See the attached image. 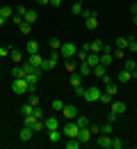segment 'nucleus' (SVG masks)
Returning <instances> with one entry per match:
<instances>
[{"mask_svg":"<svg viewBox=\"0 0 137 149\" xmlns=\"http://www.w3.org/2000/svg\"><path fill=\"white\" fill-rule=\"evenodd\" d=\"M78 131H80V126L76 124V119H66V124L62 126L64 138H78Z\"/></svg>","mask_w":137,"mask_h":149,"instance_id":"obj_1","label":"nucleus"},{"mask_svg":"<svg viewBox=\"0 0 137 149\" xmlns=\"http://www.w3.org/2000/svg\"><path fill=\"white\" fill-rule=\"evenodd\" d=\"M12 90H14V94H25V92H30V85H28L25 78H14L12 80Z\"/></svg>","mask_w":137,"mask_h":149,"instance_id":"obj_2","label":"nucleus"},{"mask_svg":"<svg viewBox=\"0 0 137 149\" xmlns=\"http://www.w3.org/2000/svg\"><path fill=\"white\" fill-rule=\"evenodd\" d=\"M76 53H78V46H76V44H71V41L62 44V48H59V55H62V57H66V60L76 57Z\"/></svg>","mask_w":137,"mask_h":149,"instance_id":"obj_3","label":"nucleus"},{"mask_svg":"<svg viewBox=\"0 0 137 149\" xmlns=\"http://www.w3.org/2000/svg\"><path fill=\"white\" fill-rule=\"evenodd\" d=\"M101 92L103 90H98V87H87V92H85V101H89V103H94L101 99Z\"/></svg>","mask_w":137,"mask_h":149,"instance_id":"obj_4","label":"nucleus"},{"mask_svg":"<svg viewBox=\"0 0 137 149\" xmlns=\"http://www.w3.org/2000/svg\"><path fill=\"white\" fill-rule=\"evenodd\" d=\"M62 115H64L66 119H76L80 112H78V108H76V106H71V103H64V108H62Z\"/></svg>","mask_w":137,"mask_h":149,"instance_id":"obj_5","label":"nucleus"},{"mask_svg":"<svg viewBox=\"0 0 137 149\" xmlns=\"http://www.w3.org/2000/svg\"><path fill=\"white\" fill-rule=\"evenodd\" d=\"M92 135H94V133H92V129H89V126H85V129L78 131V140L82 142V145H87V142L92 140Z\"/></svg>","mask_w":137,"mask_h":149,"instance_id":"obj_6","label":"nucleus"},{"mask_svg":"<svg viewBox=\"0 0 137 149\" xmlns=\"http://www.w3.org/2000/svg\"><path fill=\"white\" fill-rule=\"evenodd\" d=\"M98 147H105V149H110L112 147V135H105V133H98Z\"/></svg>","mask_w":137,"mask_h":149,"instance_id":"obj_7","label":"nucleus"},{"mask_svg":"<svg viewBox=\"0 0 137 149\" xmlns=\"http://www.w3.org/2000/svg\"><path fill=\"white\" fill-rule=\"evenodd\" d=\"M110 110L117 112V115H123V112H126V103H123V101H114V99H112V103H110Z\"/></svg>","mask_w":137,"mask_h":149,"instance_id":"obj_8","label":"nucleus"},{"mask_svg":"<svg viewBox=\"0 0 137 149\" xmlns=\"http://www.w3.org/2000/svg\"><path fill=\"white\" fill-rule=\"evenodd\" d=\"M43 124H46V131H57L59 129V119L57 117H48V119H43Z\"/></svg>","mask_w":137,"mask_h":149,"instance_id":"obj_9","label":"nucleus"},{"mask_svg":"<svg viewBox=\"0 0 137 149\" xmlns=\"http://www.w3.org/2000/svg\"><path fill=\"white\" fill-rule=\"evenodd\" d=\"M41 62H43V57H41L39 53H32V55H28V64H32L34 69H39Z\"/></svg>","mask_w":137,"mask_h":149,"instance_id":"obj_10","label":"nucleus"},{"mask_svg":"<svg viewBox=\"0 0 137 149\" xmlns=\"http://www.w3.org/2000/svg\"><path fill=\"white\" fill-rule=\"evenodd\" d=\"M92 69L96 67V64H101V53H87V60H85Z\"/></svg>","mask_w":137,"mask_h":149,"instance_id":"obj_11","label":"nucleus"},{"mask_svg":"<svg viewBox=\"0 0 137 149\" xmlns=\"http://www.w3.org/2000/svg\"><path fill=\"white\" fill-rule=\"evenodd\" d=\"M85 23H87V30H96V28H98V14H96V12H92V16L85 19Z\"/></svg>","mask_w":137,"mask_h":149,"instance_id":"obj_12","label":"nucleus"},{"mask_svg":"<svg viewBox=\"0 0 137 149\" xmlns=\"http://www.w3.org/2000/svg\"><path fill=\"white\" fill-rule=\"evenodd\" d=\"M82 78H85V76L80 74H76V71H73V74H71V78H69V83H71V87H73V90H76V87H80V85H82Z\"/></svg>","mask_w":137,"mask_h":149,"instance_id":"obj_13","label":"nucleus"},{"mask_svg":"<svg viewBox=\"0 0 137 149\" xmlns=\"http://www.w3.org/2000/svg\"><path fill=\"white\" fill-rule=\"evenodd\" d=\"M48 138H50V142H53V145H57V142H62L64 133H62V129H57V131H48Z\"/></svg>","mask_w":137,"mask_h":149,"instance_id":"obj_14","label":"nucleus"},{"mask_svg":"<svg viewBox=\"0 0 137 149\" xmlns=\"http://www.w3.org/2000/svg\"><path fill=\"white\" fill-rule=\"evenodd\" d=\"M117 80H119V83H130V80H133V71L121 69V71H119V76H117Z\"/></svg>","mask_w":137,"mask_h":149,"instance_id":"obj_15","label":"nucleus"},{"mask_svg":"<svg viewBox=\"0 0 137 149\" xmlns=\"http://www.w3.org/2000/svg\"><path fill=\"white\" fill-rule=\"evenodd\" d=\"M32 133H34V129H30V126H23L19 133V138L23 140V142H28V140H32Z\"/></svg>","mask_w":137,"mask_h":149,"instance_id":"obj_16","label":"nucleus"},{"mask_svg":"<svg viewBox=\"0 0 137 149\" xmlns=\"http://www.w3.org/2000/svg\"><path fill=\"white\" fill-rule=\"evenodd\" d=\"M37 19H39V14H37L34 9H28V12H25V16H23V21H25V23H30V25H32Z\"/></svg>","mask_w":137,"mask_h":149,"instance_id":"obj_17","label":"nucleus"},{"mask_svg":"<svg viewBox=\"0 0 137 149\" xmlns=\"http://www.w3.org/2000/svg\"><path fill=\"white\" fill-rule=\"evenodd\" d=\"M114 48L128 51V37H117V39H114Z\"/></svg>","mask_w":137,"mask_h":149,"instance_id":"obj_18","label":"nucleus"},{"mask_svg":"<svg viewBox=\"0 0 137 149\" xmlns=\"http://www.w3.org/2000/svg\"><path fill=\"white\" fill-rule=\"evenodd\" d=\"M103 51V41L101 39H94L92 44H89V53H101Z\"/></svg>","mask_w":137,"mask_h":149,"instance_id":"obj_19","label":"nucleus"},{"mask_svg":"<svg viewBox=\"0 0 137 149\" xmlns=\"http://www.w3.org/2000/svg\"><path fill=\"white\" fill-rule=\"evenodd\" d=\"M0 16H2V19H12V16H14V9H12L9 5H2V7H0Z\"/></svg>","mask_w":137,"mask_h":149,"instance_id":"obj_20","label":"nucleus"},{"mask_svg":"<svg viewBox=\"0 0 137 149\" xmlns=\"http://www.w3.org/2000/svg\"><path fill=\"white\" fill-rule=\"evenodd\" d=\"M25 51H28V55H32V53H39V41H28V46H25Z\"/></svg>","mask_w":137,"mask_h":149,"instance_id":"obj_21","label":"nucleus"},{"mask_svg":"<svg viewBox=\"0 0 137 149\" xmlns=\"http://www.w3.org/2000/svg\"><path fill=\"white\" fill-rule=\"evenodd\" d=\"M64 69H66V74H73V71H78V62H76V60L71 57V60H66Z\"/></svg>","mask_w":137,"mask_h":149,"instance_id":"obj_22","label":"nucleus"},{"mask_svg":"<svg viewBox=\"0 0 137 149\" xmlns=\"http://www.w3.org/2000/svg\"><path fill=\"white\" fill-rule=\"evenodd\" d=\"M80 147H82V142L78 138H66V149H80Z\"/></svg>","mask_w":137,"mask_h":149,"instance_id":"obj_23","label":"nucleus"},{"mask_svg":"<svg viewBox=\"0 0 137 149\" xmlns=\"http://www.w3.org/2000/svg\"><path fill=\"white\" fill-rule=\"evenodd\" d=\"M92 74L96 76V78H105V67H103V64H96V67H94V69H92Z\"/></svg>","mask_w":137,"mask_h":149,"instance_id":"obj_24","label":"nucleus"},{"mask_svg":"<svg viewBox=\"0 0 137 149\" xmlns=\"http://www.w3.org/2000/svg\"><path fill=\"white\" fill-rule=\"evenodd\" d=\"M112 62H114V57L110 55V53H101V64H103V67H110Z\"/></svg>","mask_w":137,"mask_h":149,"instance_id":"obj_25","label":"nucleus"},{"mask_svg":"<svg viewBox=\"0 0 137 149\" xmlns=\"http://www.w3.org/2000/svg\"><path fill=\"white\" fill-rule=\"evenodd\" d=\"M123 69H128V71H135L137 69V62L133 57H128V60H123Z\"/></svg>","mask_w":137,"mask_h":149,"instance_id":"obj_26","label":"nucleus"},{"mask_svg":"<svg viewBox=\"0 0 137 149\" xmlns=\"http://www.w3.org/2000/svg\"><path fill=\"white\" fill-rule=\"evenodd\" d=\"M78 71L82 76H89V74H92V67H89L87 62H80V64H78Z\"/></svg>","mask_w":137,"mask_h":149,"instance_id":"obj_27","label":"nucleus"},{"mask_svg":"<svg viewBox=\"0 0 137 149\" xmlns=\"http://www.w3.org/2000/svg\"><path fill=\"white\" fill-rule=\"evenodd\" d=\"M9 57H12L14 62H21V60H23V51H19V48H12V53H9Z\"/></svg>","mask_w":137,"mask_h":149,"instance_id":"obj_28","label":"nucleus"},{"mask_svg":"<svg viewBox=\"0 0 137 149\" xmlns=\"http://www.w3.org/2000/svg\"><path fill=\"white\" fill-rule=\"evenodd\" d=\"M76 124H78L80 129H85V126H89V119H87L85 115H78V117H76Z\"/></svg>","mask_w":137,"mask_h":149,"instance_id":"obj_29","label":"nucleus"},{"mask_svg":"<svg viewBox=\"0 0 137 149\" xmlns=\"http://www.w3.org/2000/svg\"><path fill=\"white\" fill-rule=\"evenodd\" d=\"M34 122H37V117H34V115H25L23 126H30V129H32V126H34Z\"/></svg>","mask_w":137,"mask_h":149,"instance_id":"obj_30","label":"nucleus"},{"mask_svg":"<svg viewBox=\"0 0 137 149\" xmlns=\"http://www.w3.org/2000/svg\"><path fill=\"white\" fill-rule=\"evenodd\" d=\"M112 99H114V96H110L107 92H101V99H98V101H101V103H105V106H110V103H112Z\"/></svg>","mask_w":137,"mask_h":149,"instance_id":"obj_31","label":"nucleus"},{"mask_svg":"<svg viewBox=\"0 0 137 149\" xmlns=\"http://www.w3.org/2000/svg\"><path fill=\"white\" fill-rule=\"evenodd\" d=\"M12 76H14V78H25V74H23V67H21V64H16V67L12 69Z\"/></svg>","mask_w":137,"mask_h":149,"instance_id":"obj_32","label":"nucleus"},{"mask_svg":"<svg viewBox=\"0 0 137 149\" xmlns=\"http://www.w3.org/2000/svg\"><path fill=\"white\" fill-rule=\"evenodd\" d=\"M105 92L110 94V96H117L119 90H117V85H114V83H107V85H105Z\"/></svg>","mask_w":137,"mask_h":149,"instance_id":"obj_33","label":"nucleus"},{"mask_svg":"<svg viewBox=\"0 0 137 149\" xmlns=\"http://www.w3.org/2000/svg\"><path fill=\"white\" fill-rule=\"evenodd\" d=\"M21 112H23V117H25V115H32V112H34V106H32V103H25V106H21Z\"/></svg>","mask_w":137,"mask_h":149,"instance_id":"obj_34","label":"nucleus"},{"mask_svg":"<svg viewBox=\"0 0 137 149\" xmlns=\"http://www.w3.org/2000/svg\"><path fill=\"white\" fill-rule=\"evenodd\" d=\"M101 133H105V135H112V133H114V126L107 122V124H103V126H101Z\"/></svg>","mask_w":137,"mask_h":149,"instance_id":"obj_35","label":"nucleus"},{"mask_svg":"<svg viewBox=\"0 0 137 149\" xmlns=\"http://www.w3.org/2000/svg\"><path fill=\"white\" fill-rule=\"evenodd\" d=\"M50 108H53V110H59V112H62V108H64V101H62V99H55V101L50 103Z\"/></svg>","mask_w":137,"mask_h":149,"instance_id":"obj_36","label":"nucleus"},{"mask_svg":"<svg viewBox=\"0 0 137 149\" xmlns=\"http://www.w3.org/2000/svg\"><path fill=\"white\" fill-rule=\"evenodd\" d=\"M50 48H53V51H59V48H62V41H59L57 37H50Z\"/></svg>","mask_w":137,"mask_h":149,"instance_id":"obj_37","label":"nucleus"},{"mask_svg":"<svg viewBox=\"0 0 137 149\" xmlns=\"http://www.w3.org/2000/svg\"><path fill=\"white\" fill-rule=\"evenodd\" d=\"M121 147H123V140L114 135V138H112V147H110V149H121Z\"/></svg>","mask_w":137,"mask_h":149,"instance_id":"obj_38","label":"nucleus"},{"mask_svg":"<svg viewBox=\"0 0 137 149\" xmlns=\"http://www.w3.org/2000/svg\"><path fill=\"white\" fill-rule=\"evenodd\" d=\"M19 30H21V32H23V35H30V30H32V25L23 21V23H21V25H19Z\"/></svg>","mask_w":137,"mask_h":149,"instance_id":"obj_39","label":"nucleus"},{"mask_svg":"<svg viewBox=\"0 0 137 149\" xmlns=\"http://www.w3.org/2000/svg\"><path fill=\"white\" fill-rule=\"evenodd\" d=\"M112 57H114V60H123V57H126V51H121V48H114Z\"/></svg>","mask_w":137,"mask_h":149,"instance_id":"obj_40","label":"nucleus"},{"mask_svg":"<svg viewBox=\"0 0 137 149\" xmlns=\"http://www.w3.org/2000/svg\"><path fill=\"white\" fill-rule=\"evenodd\" d=\"M82 9H85V7H82V2H73V7H71V12H73V14H82Z\"/></svg>","mask_w":137,"mask_h":149,"instance_id":"obj_41","label":"nucleus"},{"mask_svg":"<svg viewBox=\"0 0 137 149\" xmlns=\"http://www.w3.org/2000/svg\"><path fill=\"white\" fill-rule=\"evenodd\" d=\"M76 60H78V62H85V60H87V51H82V48H80L78 53H76Z\"/></svg>","mask_w":137,"mask_h":149,"instance_id":"obj_42","label":"nucleus"},{"mask_svg":"<svg viewBox=\"0 0 137 149\" xmlns=\"http://www.w3.org/2000/svg\"><path fill=\"white\" fill-rule=\"evenodd\" d=\"M28 103H32V106L37 108V106H39V96H37L34 92H30V101H28Z\"/></svg>","mask_w":137,"mask_h":149,"instance_id":"obj_43","label":"nucleus"},{"mask_svg":"<svg viewBox=\"0 0 137 149\" xmlns=\"http://www.w3.org/2000/svg\"><path fill=\"white\" fill-rule=\"evenodd\" d=\"M9 53H12V48H9V46H0V57H7Z\"/></svg>","mask_w":137,"mask_h":149,"instance_id":"obj_44","label":"nucleus"},{"mask_svg":"<svg viewBox=\"0 0 137 149\" xmlns=\"http://www.w3.org/2000/svg\"><path fill=\"white\" fill-rule=\"evenodd\" d=\"M25 12H28L25 5H19V7H16V16H25Z\"/></svg>","mask_w":137,"mask_h":149,"instance_id":"obj_45","label":"nucleus"},{"mask_svg":"<svg viewBox=\"0 0 137 149\" xmlns=\"http://www.w3.org/2000/svg\"><path fill=\"white\" fill-rule=\"evenodd\" d=\"M117 117H119L117 112H112V110L107 112V122H110V124H114V122H117Z\"/></svg>","mask_w":137,"mask_h":149,"instance_id":"obj_46","label":"nucleus"},{"mask_svg":"<svg viewBox=\"0 0 137 149\" xmlns=\"http://www.w3.org/2000/svg\"><path fill=\"white\" fill-rule=\"evenodd\" d=\"M85 92H87V87H82V85H80V87H76V94H78L80 99H85Z\"/></svg>","mask_w":137,"mask_h":149,"instance_id":"obj_47","label":"nucleus"},{"mask_svg":"<svg viewBox=\"0 0 137 149\" xmlns=\"http://www.w3.org/2000/svg\"><path fill=\"white\" fill-rule=\"evenodd\" d=\"M32 115H34V117H37V119H43V110H39V106H37V108H34V112H32Z\"/></svg>","mask_w":137,"mask_h":149,"instance_id":"obj_48","label":"nucleus"},{"mask_svg":"<svg viewBox=\"0 0 137 149\" xmlns=\"http://www.w3.org/2000/svg\"><path fill=\"white\" fill-rule=\"evenodd\" d=\"M101 53H110V55H112V53H114V48H112V46H107V44H103V51H101Z\"/></svg>","mask_w":137,"mask_h":149,"instance_id":"obj_49","label":"nucleus"},{"mask_svg":"<svg viewBox=\"0 0 137 149\" xmlns=\"http://www.w3.org/2000/svg\"><path fill=\"white\" fill-rule=\"evenodd\" d=\"M130 14H133V16L137 14V2H133V5H130Z\"/></svg>","mask_w":137,"mask_h":149,"instance_id":"obj_50","label":"nucleus"},{"mask_svg":"<svg viewBox=\"0 0 137 149\" xmlns=\"http://www.w3.org/2000/svg\"><path fill=\"white\" fill-rule=\"evenodd\" d=\"M14 23H16V25H21V23H23V16H16V14H14Z\"/></svg>","mask_w":137,"mask_h":149,"instance_id":"obj_51","label":"nucleus"},{"mask_svg":"<svg viewBox=\"0 0 137 149\" xmlns=\"http://www.w3.org/2000/svg\"><path fill=\"white\" fill-rule=\"evenodd\" d=\"M89 129H92V133H94V135H98V133H101V126H89Z\"/></svg>","mask_w":137,"mask_h":149,"instance_id":"obj_52","label":"nucleus"},{"mask_svg":"<svg viewBox=\"0 0 137 149\" xmlns=\"http://www.w3.org/2000/svg\"><path fill=\"white\" fill-rule=\"evenodd\" d=\"M50 5H53V7H59V5H62V0H50Z\"/></svg>","mask_w":137,"mask_h":149,"instance_id":"obj_53","label":"nucleus"},{"mask_svg":"<svg viewBox=\"0 0 137 149\" xmlns=\"http://www.w3.org/2000/svg\"><path fill=\"white\" fill-rule=\"evenodd\" d=\"M37 2H39V5H48L50 0H37Z\"/></svg>","mask_w":137,"mask_h":149,"instance_id":"obj_54","label":"nucleus"},{"mask_svg":"<svg viewBox=\"0 0 137 149\" xmlns=\"http://www.w3.org/2000/svg\"><path fill=\"white\" fill-rule=\"evenodd\" d=\"M5 21H7V19H2V16H0V28H2V25H5Z\"/></svg>","mask_w":137,"mask_h":149,"instance_id":"obj_55","label":"nucleus"},{"mask_svg":"<svg viewBox=\"0 0 137 149\" xmlns=\"http://www.w3.org/2000/svg\"><path fill=\"white\" fill-rule=\"evenodd\" d=\"M133 80H137V69H135V71H133Z\"/></svg>","mask_w":137,"mask_h":149,"instance_id":"obj_56","label":"nucleus"},{"mask_svg":"<svg viewBox=\"0 0 137 149\" xmlns=\"http://www.w3.org/2000/svg\"><path fill=\"white\" fill-rule=\"evenodd\" d=\"M133 23H135V28H137V14H135V16H133Z\"/></svg>","mask_w":137,"mask_h":149,"instance_id":"obj_57","label":"nucleus"},{"mask_svg":"<svg viewBox=\"0 0 137 149\" xmlns=\"http://www.w3.org/2000/svg\"><path fill=\"white\" fill-rule=\"evenodd\" d=\"M0 64H2V57H0Z\"/></svg>","mask_w":137,"mask_h":149,"instance_id":"obj_58","label":"nucleus"}]
</instances>
